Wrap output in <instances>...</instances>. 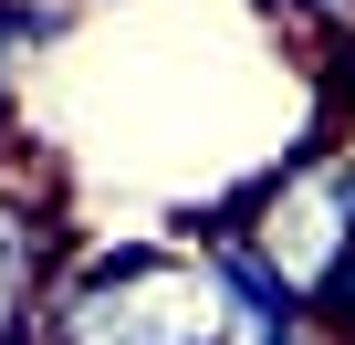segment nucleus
I'll return each mask as SVG.
<instances>
[{"label":"nucleus","instance_id":"obj_1","mask_svg":"<svg viewBox=\"0 0 355 345\" xmlns=\"http://www.w3.org/2000/svg\"><path fill=\"white\" fill-rule=\"evenodd\" d=\"M32 345H230V303L199 241H73L32 303Z\"/></svg>","mask_w":355,"mask_h":345},{"label":"nucleus","instance_id":"obj_2","mask_svg":"<svg viewBox=\"0 0 355 345\" xmlns=\"http://www.w3.org/2000/svg\"><path fill=\"white\" fill-rule=\"evenodd\" d=\"M313 314H324V335H334V345H355V251L334 262V283L313 293Z\"/></svg>","mask_w":355,"mask_h":345},{"label":"nucleus","instance_id":"obj_3","mask_svg":"<svg viewBox=\"0 0 355 345\" xmlns=\"http://www.w3.org/2000/svg\"><path fill=\"white\" fill-rule=\"evenodd\" d=\"M324 53H334V63H345V136H355V22H345V32H334V42H324Z\"/></svg>","mask_w":355,"mask_h":345}]
</instances>
